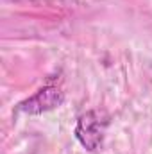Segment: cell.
<instances>
[{
	"label": "cell",
	"mask_w": 152,
	"mask_h": 154,
	"mask_svg": "<svg viewBox=\"0 0 152 154\" xmlns=\"http://www.w3.org/2000/svg\"><path fill=\"white\" fill-rule=\"evenodd\" d=\"M106 125H108V122L102 120V116L97 111H88V113L81 115L77 120L75 138L88 151H97L102 145Z\"/></svg>",
	"instance_id": "obj_1"
},
{
	"label": "cell",
	"mask_w": 152,
	"mask_h": 154,
	"mask_svg": "<svg viewBox=\"0 0 152 154\" xmlns=\"http://www.w3.org/2000/svg\"><path fill=\"white\" fill-rule=\"evenodd\" d=\"M65 100L63 93L56 88V86H45L38 90L32 97H29L27 100L18 104V111H23L27 115H41L45 111L56 109L57 106H61Z\"/></svg>",
	"instance_id": "obj_2"
}]
</instances>
